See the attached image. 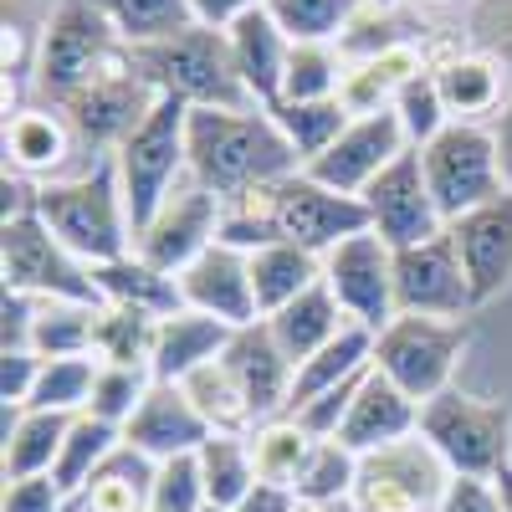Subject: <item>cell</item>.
I'll return each instance as SVG.
<instances>
[{
    "mask_svg": "<svg viewBox=\"0 0 512 512\" xmlns=\"http://www.w3.org/2000/svg\"><path fill=\"white\" fill-rule=\"evenodd\" d=\"M297 169L303 164L267 108H190V180L221 200Z\"/></svg>",
    "mask_w": 512,
    "mask_h": 512,
    "instance_id": "6da1fadb",
    "label": "cell"
},
{
    "mask_svg": "<svg viewBox=\"0 0 512 512\" xmlns=\"http://www.w3.org/2000/svg\"><path fill=\"white\" fill-rule=\"evenodd\" d=\"M31 210L88 267L123 262V256L134 251V221H128V205H123V185H118V164L113 159L93 164L88 175H77V180L36 185V205Z\"/></svg>",
    "mask_w": 512,
    "mask_h": 512,
    "instance_id": "7a4b0ae2",
    "label": "cell"
},
{
    "mask_svg": "<svg viewBox=\"0 0 512 512\" xmlns=\"http://www.w3.org/2000/svg\"><path fill=\"white\" fill-rule=\"evenodd\" d=\"M139 72L154 82L159 98H180L185 108H256L231 57V36L190 26L154 47H128Z\"/></svg>",
    "mask_w": 512,
    "mask_h": 512,
    "instance_id": "3957f363",
    "label": "cell"
},
{
    "mask_svg": "<svg viewBox=\"0 0 512 512\" xmlns=\"http://www.w3.org/2000/svg\"><path fill=\"white\" fill-rule=\"evenodd\" d=\"M118 164V185L134 236L159 216V205L175 195L180 175H190V108L180 98H159L149 118L113 149Z\"/></svg>",
    "mask_w": 512,
    "mask_h": 512,
    "instance_id": "277c9868",
    "label": "cell"
},
{
    "mask_svg": "<svg viewBox=\"0 0 512 512\" xmlns=\"http://www.w3.org/2000/svg\"><path fill=\"white\" fill-rule=\"evenodd\" d=\"M420 436L436 446L451 477H497L512 466V405L446 390L420 405Z\"/></svg>",
    "mask_w": 512,
    "mask_h": 512,
    "instance_id": "5b68a950",
    "label": "cell"
},
{
    "mask_svg": "<svg viewBox=\"0 0 512 512\" xmlns=\"http://www.w3.org/2000/svg\"><path fill=\"white\" fill-rule=\"evenodd\" d=\"M0 272H6V292H26L41 303H93L108 308L93 282V267L72 256L36 210H21L0 226Z\"/></svg>",
    "mask_w": 512,
    "mask_h": 512,
    "instance_id": "8992f818",
    "label": "cell"
},
{
    "mask_svg": "<svg viewBox=\"0 0 512 512\" xmlns=\"http://www.w3.org/2000/svg\"><path fill=\"white\" fill-rule=\"evenodd\" d=\"M472 344V323L466 318H410L400 313L384 333H374V369L400 384V390L425 405L451 390V374Z\"/></svg>",
    "mask_w": 512,
    "mask_h": 512,
    "instance_id": "52a82bcc",
    "label": "cell"
},
{
    "mask_svg": "<svg viewBox=\"0 0 512 512\" xmlns=\"http://www.w3.org/2000/svg\"><path fill=\"white\" fill-rule=\"evenodd\" d=\"M118 52H123V41L93 0H67L52 16V26L41 31V47H36V62H31L41 103L62 108L82 82H93Z\"/></svg>",
    "mask_w": 512,
    "mask_h": 512,
    "instance_id": "ba28073f",
    "label": "cell"
},
{
    "mask_svg": "<svg viewBox=\"0 0 512 512\" xmlns=\"http://www.w3.org/2000/svg\"><path fill=\"white\" fill-rule=\"evenodd\" d=\"M420 164H425V185H431L446 226L507 190L502 164H497V139L482 123H446L441 134L420 149Z\"/></svg>",
    "mask_w": 512,
    "mask_h": 512,
    "instance_id": "9c48e42d",
    "label": "cell"
},
{
    "mask_svg": "<svg viewBox=\"0 0 512 512\" xmlns=\"http://www.w3.org/2000/svg\"><path fill=\"white\" fill-rule=\"evenodd\" d=\"M446 487H451V466L415 431L395 446L359 456V477L349 497L359 512H441Z\"/></svg>",
    "mask_w": 512,
    "mask_h": 512,
    "instance_id": "30bf717a",
    "label": "cell"
},
{
    "mask_svg": "<svg viewBox=\"0 0 512 512\" xmlns=\"http://www.w3.org/2000/svg\"><path fill=\"white\" fill-rule=\"evenodd\" d=\"M159 103L154 82L139 72L134 52H118L93 82H82V88L62 103L67 123L77 128V139H88L98 149H118L134 128L149 118V108Z\"/></svg>",
    "mask_w": 512,
    "mask_h": 512,
    "instance_id": "8fae6325",
    "label": "cell"
},
{
    "mask_svg": "<svg viewBox=\"0 0 512 512\" xmlns=\"http://www.w3.org/2000/svg\"><path fill=\"white\" fill-rule=\"evenodd\" d=\"M323 282L338 297L344 318L369 328V333H384L400 318V308H395V246L374 231L338 241L323 256Z\"/></svg>",
    "mask_w": 512,
    "mask_h": 512,
    "instance_id": "7c38bea8",
    "label": "cell"
},
{
    "mask_svg": "<svg viewBox=\"0 0 512 512\" xmlns=\"http://www.w3.org/2000/svg\"><path fill=\"white\" fill-rule=\"evenodd\" d=\"M216 241H221V195L205 185H190V190L169 195L159 205V216L134 236V256L164 277H180Z\"/></svg>",
    "mask_w": 512,
    "mask_h": 512,
    "instance_id": "4fadbf2b",
    "label": "cell"
},
{
    "mask_svg": "<svg viewBox=\"0 0 512 512\" xmlns=\"http://www.w3.org/2000/svg\"><path fill=\"white\" fill-rule=\"evenodd\" d=\"M395 308L410 318H466L477 308L451 231L395 251Z\"/></svg>",
    "mask_w": 512,
    "mask_h": 512,
    "instance_id": "5bb4252c",
    "label": "cell"
},
{
    "mask_svg": "<svg viewBox=\"0 0 512 512\" xmlns=\"http://www.w3.org/2000/svg\"><path fill=\"white\" fill-rule=\"evenodd\" d=\"M359 200H364V210H369V231L384 236L395 251L420 246V241H431V236L446 231L441 210H436V195H431V185H425L420 149H405Z\"/></svg>",
    "mask_w": 512,
    "mask_h": 512,
    "instance_id": "9a60e30c",
    "label": "cell"
},
{
    "mask_svg": "<svg viewBox=\"0 0 512 512\" xmlns=\"http://www.w3.org/2000/svg\"><path fill=\"white\" fill-rule=\"evenodd\" d=\"M405 149H410V139H405L395 108H384V113L354 118L344 134H338V144H333L323 159L308 164V175H313L318 185L338 190V195H364Z\"/></svg>",
    "mask_w": 512,
    "mask_h": 512,
    "instance_id": "2e32d148",
    "label": "cell"
},
{
    "mask_svg": "<svg viewBox=\"0 0 512 512\" xmlns=\"http://www.w3.org/2000/svg\"><path fill=\"white\" fill-rule=\"evenodd\" d=\"M180 297H185V308H195L205 318H221L226 328L262 323L256 287H251V251H236L226 241H216L180 272Z\"/></svg>",
    "mask_w": 512,
    "mask_h": 512,
    "instance_id": "e0dca14e",
    "label": "cell"
},
{
    "mask_svg": "<svg viewBox=\"0 0 512 512\" xmlns=\"http://www.w3.org/2000/svg\"><path fill=\"white\" fill-rule=\"evenodd\" d=\"M461 256V272L472 282V303H492V297L512 282V190H502L497 200L466 210L461 221L446 226Z\"/></svg>",
    "mask_w": 512,
    "mask_h": 512,
    "instance_id": "ac0fdd59",
    "label": "cell"
},
{
    "mask_svg": "<svg viewBox=\"0 0 512 512\" xmlns=\"http://www.w3.org/2000/svg\"><path fill=\"white\" fill-rule=\"evenodd\" d=\"M210 436H216V431H210V420L185 395V384H164V379H154V390L144 395L134 420L123 425V446H134L154 466L175 461V456H195Z\"/></svg>",
    "mask_w": 512,
    "mask_h": 512,
    "instance_id": "d6986e66",
    "label": "cell"
},
{
    "mask_svg": "<svg viewBox=\"0 0 512 512\" xmlns=\"http://www.w3.org/2000/svg\"><path fill=\"white\" fill-rule=\"evenodd\" d=\"M221 364L231 369V379L241 384L246 405L256 410V425H267V420L287 415L297 369H292L287 354L277 349V338H272L267 318L251 323V328H236L231 344H226V354H221Z\"/></svg>",
    "mask_w": 512,
    "mask_h": 512,
    "instance_id": "ffe728a7",
    "label": "cell"
},
{
    "mask_svg": "<svg viewBox=\"0 0 512 512\" xmlns=\"http://www.w3.org/2000/svg\"><path fill=\"white\" fill-rule=\"evenodd\" d=\"M415 431H420V405L400 390V384L384 379L379 369H369V379L359 384V395H354V405H349L333 441H344L354 456H369V451L395 446Z\"/></svg>",
    "mask_w": 512,
    "mask_h": 512,
    "instance_id": "44dd1931",
    "label": "cell"
},
{
    "mask_svg": "<svg viewBox=\"0 0 512 512\" xmlns=\"http://www.w3.org/2000/svg\"><path fill=\"white\" fill-rule=\"evenodd\" d=\"M226 36H231V57H236V72H241V82H246L251 103H256V108H277V103H282L287 57H292L287 31H282V26L267 16V6H262V11L241 16Z\"/></svg>",
    "mask_w": 512,
    "mask_h": 512,
    "instance_id": "7402d4cb",
    "label": "cell"
},
{
    "mask_svg": "<svg viewBox=\"0 0 512 512\" xmlns=\"http://www.w3.org/2000/svg\"><path fill=\"white\" fill-rule=\"evenodd\" d=\"M231 333H236V328H226L221 318H205V313H195V308H180V313L159 318L154 359H149L154 379H164V384H185L195 369L216 364V359L226 354Z\"/></svg>",
    "mask_w": 512,
    "mask_h": 512,
    "instance_id": "603a6c76",
    "label": "cell"
},
{
    "mask_svg": "<svg viewBox=\"0 0 512 512\" xmlns=\"http://www.w3.org/2000/svg\"><path fill=\"white\" fill-rule=\"evenodd\" d=\"M77 128L62 108H16L6 118V169L16 175H57L72 154Z\"/></svg>",
    "mask_w": 512,
    "mask_h": 512,
    "instance_id": "cb8c5ba5",
    "label": "cell"
},
{
    "mask_svg": "<svg viewBox=\"0 0 512 512\" xmlns=\"http://www.w3.org/2000/svg\"><path fill=\"white\" fill-rule=\"evenodd\" d=\"M436 88H441V103L451 113V123H477V113H492L502 108V88H507V72L487 57V52H472V47H451L436 67Z\"/></svg>",
    "mask_w": 512,
    "mask_h": 512,
    "instance_id": "d4e9b609",
    "label": "cell"
},
{
    "mask_svg": "<svg viewBox=\"0 0 512 512\" xmlns=\"http://www.w3.org/2000/svg\"><path fill=\"white\" fill-rule=\"evenodd\" d=\"M267 328L277 338V349L287 354V364L303 369L323 344H333V338L349 328V318H344V308H338V297L328 292V282H318V287H308L303 297H297V303H287L282 313H272Z\"/></svg>",
    "mask_w": 512,
    "mask_h": 512,
    "instance_id": "484cf974",
    "label": "cell"
},
{
    "mask_svg": "<svg viewBox=\"0 0 512 512\" xmlns=\"http://www.w3.org/2000/svg\"><path fill=\"white\" fill-rule=\"evenodd\" d=\"M323 282V256L308 246H292V241H272L262 251H251V287H256V308L262 318L282 313L287 303H297L308 287Z\"/></svg>",
    "mask_w": 512,
    "mask_h": 512,
    "instance_id": "4316f807",
    "label": "cell"
},
{
    "mask_svg": "<svg viewBox=\"0 0 512 512\" xmlns=\"http://www.w3.org/2000/svg\"><path fill=\"white\" fill-rule=\"evenodd\" d=\"M67 425H72V415H62V410L6 405V482L47 477L57 466V456H62Z\"/></svg>",
    "mask_w": 512,
    "mask_h": 512,
    "instance_id": "83f0119b",
    "label": "cell"
},
{
    "mask_svg": "<svg viewBox=\"0 0 512 512\" xmlns=\"http://www.w3.org/2000/svg\"><path fill=\"white\" fill-rule=\"evenodd\" d=\"M369 369H374V333L359 328V323H349L344 333L333 338V344H323L303 369H297L287 415H292V410H303L308 400H318L323 390H338V384H349V379L369 374Z\"/></svg>",
    "mask_w": 512,
    "mask_h": 512,
    "instance_id": "f1b7e54d",
    "label": "cell"
},
{
    "mask_svg": "<svg viewBox=\"0 0 512 512\" xmlns=\"http://www.w3.org/2000/svg\"><path fill=\"white\" fill-rule=\"evenodd\" d=\"M93 282H98V292H103V303H108V308H144V313H154V318H169V313H180V308H185L180 277L154 272L149 262H139L134 251H128L123 262H103V267H93Z\"/></svg>",
    "mask_w": 512,
    "mask_h": 512,
    "instance_id": "f546056e",
    "label": "cell"
},
{
    "mask_svg": "<svg viewBox=\"0 0 512 512\" xmlns=\"http://www.w3.org/2000/svg\"><path fill=\"white\" fill-rule=\"evenodd\" d=\"M123 446V431L118 425H108V420H98V415H72V425H67V441H62V456H57V466H52V477H57V487L67 492V497H82L88 492V482L108 466V456Z\"/></svg>",
    "mask_w": 512,
    "mask_h": 512,
    "instance_id": "4dcf8cb0",
    "label": "cell"
},
{
    "mask_svg": "<svg viewBox=\"0 0 512 512\" xmlns=\"http://www.w3.org/2000/svg\"><path fill=\"white\" fill-rule=\"evenodd\" d=\"M154 472L159 466L149 456H139L134 446H118L108 466L88 482V492H82V512H149Z\"/></svg>",
    "mask_w": 512,
    "mask_h": 512,
    "instance_id": "1f68e13d",
    "label": "cell"
},
{
    "mask_svg": "<svg viewBox=\"0 0 512 512\" xmlns=\"http://www.w3.org/2000/svg\"><path fill=\"white\" fill-rule=\"evenodd\" d=\"M272 118H277V128H282V139L292 144V154H297V164H313V159H323L333 144H338V134L354 123V113L338 103V98H318V103H277V108H267Z\"/></svg>",
    "mask_w": 512,
    "mask_h": 512,
    "instance_id": "d6a6232c",
    "label": "cell"
},
{
    "mask_svg": "<svg viewBox=\"0 0 512 512\" xmlns=\"http://www.w3.org/2000/svg\"><path fill=\"white\" fill-rule=\"evenodd\" d=\"M93 6L108 16L123 47H154L195 26L190 0H93Z\"/></svg>",
    "mask_w": 512,
    "mask_h": 512,
    "instance_id": "836d02e7",
    "label": "cell"
},
{
    "mask_svg": "<svg viewBox=\"0 0 512 512\" xmlns=\"http://www.w3.org/2000/svg\"><path fill=\"white\" fill-rule=\"evenodd\" d=\"M98 313L93 303H41L31 323V354L41 359H82L98 354Z\"/></svg>",
    "mask_w": 512,
    "mask_h": 512,
    "instance_id": "e575fe53",
    "label": "cell"
},
{
    "mask_svg": "<svg viewBox=\"0 0 512 512\" xmlns=\"http://www.w3.org/2000/svg\"><path fill=\"white\" fill-rule=\"evenodd\" d=\"M246 441H251L256 477L277 482V487H297V477H303V466H308V456H313V446H318V436H308L292 415H277V420H267V425H256Z\"/></svg>",
    "mask_w": 512,
    "mask_h": 512,
    "instance_id": "d590c367",
    "label": "cell"
},
{
    "mask_svg": "<svg viewBox=\"0 0 512 512\" xmlns=\"http://www.w3.org/2000/svg\"><path fill=\"white\" fill-rule=\"evenodd\" d=\"M195 456H200L205 497L216 502V507H241L246 492L262 482V477H256V461H251V441H246V436H226V431H216Z\"/></svg>",
    "mask_w": 512,
    "mask_h": 512,
    "instance_id": "8d00e7d4",
    "label": "cell"
},
{
    "mask_svg": "<svg viewBox=\"0 0 512 512\" xmlns=\"http://www.w3.org/2000/svg\"><path fill=\"white\" fill-rule=\"evenodd\" d=\"M185 395L195 400V410L210 420V431H226V436H251L256 431V410L246 405L241 395V384L231 379V369L216 359V364H205L185 379Z\"/></svg>",
    "mask_w": 512,
    "mask_h": 512,
    "instance_id": "74e56055",
    "label": "cell"
},
{
    "mask_svg": "<svg viewBox=\"0 0 512 512\" xmlns=\"http://www.w3.org/2000/svg\"><path fill=\"white\" fill-rule=\"evenodd\" d=\"M103 359L98 354H82V359H41V379L31 390L26 410H62V415H82L93 400V384H98Z\"/></svg>",
    "mask_w": 512,
    "mask_h": 512,
    "instance_id": "f35d334b",
    "label": "cell"
},
{
    "mask_svg": "<svg viewBox=\"0 0 512 512\" xmlns=\"http://www.w3.org/2000/svg\"><path fill=\"white\" fill-rule=\"evenodd\" d=\"M338 82H344V57H338L333 41H292L287 77H282V103L338 98Z\"/></svg>",
    "mask_w": 512,
    "mask_h": 512,
    "instance_id": "ab89813d",
    "label": "cell"
},
{
    "mask_svg": "<svg viewBox=\"0 0 512 512\" xmlns=\"http://www.w3.org/2000/svg\"><path fill=\"white\" fill-rule=\"evenodd\" d=\"M359 6L369 0H267V16L287 31V41H338Z\"/></svg>",
    "mask_w": 512,
    "mask_h": 512,
    "instance_id": "60d3db41",
    "label": "cell"
},
{
    "mask_svg": "<svg viewBox=\"0 0 512 512\" xmlns=\"http://www.w3.org/2000/svg\"><path fill=\"white\" fill-rule=\"evenodd\" d=\"M354 477H359V456L344 441H318L292 492H297L303 507H328V502L354 492Z\"/></svg>",
    "mask_w": 512,
    "mask_h": 512,
    "instance_id": "b9f144b4",
    "label": "cell"
},
{
    "mask_svg": "<svg viewBox=\"0 0 512 512\" xmlns=\"http://www.w3.org/2000/svg\"><path fill=\"white\" fill-rule=\"evenodd\" d=\"M159 318L144 308H103L98 313V359L103 364H144L154 359Z\"/></svg>",
    "mask_w": 512,
    "mask_h": 512,
    "instance_id": "7bdbcfd3",
    "label": "cell"
},
{
    "mask_svg": "<svg viewBox=\"0 0 512 512\" xmlns=\"http://www.w3.org/2000/svg\"><path fill=\"white\" fill-rule=\"evenodd\" d=\"M149 390H154V369H144V364H103L98 384H93V400H88V415H98V420H108V425L123 431Z\"/></svg>",
    "mask_w": 512,
    "mask_h": 512,
    "instance_id": "ee69618b",
    "label": "cell"
},
{
    "mask_svg": "<svg viewBox=\"0 0 512 512\" xmlns=\"http://www.w3.org/2000/svg\"><path fill=\"white\" fill-rule=\"evenodd\" d=\"M405 41H410V26H405L395 11L359 6V16L344 26V36H338L333 47H338V57H344L349 67H359V62H374V57H384V52L405 47Z\"/></svg>",
    "mask_w": 512,
    "mask_h": 512,
    "instance_id": "f6af8a7d",
    "label": "cell"
},
{
    "mask_svg": "<svg viewBox=\"0 0 512 512\" xmlns=\"http://www.w3.org/2000/svg\"><path fill=\"white\" fill-rule=\"evenodd\" d=\"M395 118H400V128H405L410 149H425V144H431L441 128L451 123V113H446V103H441V88H436V72L410 77L405 88L395 93Z\"/></svg>",
    "mask_w": 512,
    "mask_h": 512,
    "instance_id": "bcb514c9",
    "label": "cell"
},
{
    "mask_svg": "<svg viewBox=\"0 0 512 512\" xmlns=\"http://www.w3.org/2000/svg\"><path fill=\"white\" fill-rule=\"evenodd\" d=\"M205 497V477H200V456H175L159 461L154 472V492H149V512H200Z\"/></svg>",
    "mask_w": 512,
    "mask_h": 512,
    "instance_id": "7dc6e473",
    "label": "cell"
},
{
    "mask_svg": "<svg viewBox=\"0 0 512 512\" xmlns=\"http://www.w3.org/2000/svg\"><path fill=\"white\" fill-rule=\"evenodd\" d=\"M466 36H472V52H487L512 82V0H472Z\"/></svg>",
    "mask_w": 512,
    "mask_h": 512,
    "instance_id": "c3c4849f",
    "label": "cell"
},
{
    "mask_svg": "<svg viewBox=\"0 0 512 512\" xmlns=\"http://www.w3.org/2000/svg\"><path fill=\"white\" fill-rule=\"evenodd\" d=\"M41 379V354L31 349H6L0 354V405H31V390Z\"/></svg>",
    "mask_w": 512,
    "mask_h": 512,
    "instance_id": "681fc988",
    "label": "cell"
},
{
    "mask_svg": "<svg viewBox=\"0 0 512 512\" xmlns=\"http://www.w3.org/2000/svg\"><path fill=\"white\" fill-rule=\"evenodd\" d=\"M67 492L57 487V477H21V482H6V502L0 512H62Z\"/></svg>",
    "mask_w": 512,
    "mask_h": 512,
    "instance_id": "f907efd6",
    "label": "cell"
},
{
    "mask_svg": "<svg viewBox=\"0 0 512 512\" xmlns=\"http://www.w3.org/2000/svg\"><path fill=\"white\" fill-rule=\"evenodd\" d=\"M441 512H502L497 482H487V477H451V487L441 497Z\"/></svg>",
    "mask_w": 512,
    "mask_h": 512,
    "instance_id": "816d5d0a",
    "label": "cell"
},
{
    "mask_svg": "<svg viewBox=\"0 0 512 512\" xmlns=\"http://www.w3.org/2000/svg\"><path fill=\"white\" fill-rule=\"evenodd\" d=\"M36 308L41 297H26V292H6V308H0V354L6 349H31V323H36Z\"/></svg>",
    "mask_w": 512,
    "mask_h": 512,
    "instance_id": "f5cc1de1",
    "label": "cell"
},
{
    "mask_svg": "<svg viewBox=\"0 0 512 512\" xmlns=\"http://www.w3.org/2000/svg\"><path fill=\"white\" fill-rule=\"evenodd\" d=\"M262 6H267V0H190L195 26H210V31H231L241 16L262 11Z\"/></svg>",
    "mask_w": 512,
    "mask_h": 512,
    "instance_id": "db71d44e",
    "label": "cell"
},
{
    "mask_svg": "<svg viewBox=\"0 0 512 512\" xmlns=\"http://www.w3.org/2000/svg\"><path fill=\"white\" fill-rule=\"evenodd\" d=\"M236 512H303V502H297V492H292V487H277V482H256Z\"/></svg>",
    "mask_w": 512,
    "mask_h": 512,
    "instance_id": "11a10c76",
    "label": "cell"
},
{
    "mask_svg": "<svg viewBox=\"0 0 512 512\" xmlns=\"http://www.w3.org/2000/svg\"><path fill=\"white\" fill-rule=\"evenodd\" d=\"M492 139H497V164H502V180L512 190V103H502V113L492 118Z\"/></svg>",
    "mask_w": 512,
    "mask_h": 512,
    "instance_id": "9f6ffc18",
    "label": "cell"
},
{
    "mask_svg": "<svg viewBox=\"0 0 512 512\" xmlns=\"http://www.w3.org/2000/svg\"><path fill=\"white\" fill-rule=\"evenodd\" d=\"M492 482H497V497H502V512H512V466H502V472H497Z\"/></svg>",
    "mask_w": 512,
    "mask_h": 512,
    "instance_id": "6f0895ef",
    "label": "cell"
},
{
    "mask_svg": "<svg viewBox=\"0 0 512 512\" xmlns=\"http://www.w3.org/2000/svg\"><path fill=\"white\" fill-rule=\"evenodd\" d=\"M318 512H359V507H354V497H338V502H328V507H318Z\"/></svg>",
    "mask_w": 512,
    "mask_h": 512,
    "instance_id": "680465c9",
    "label": "cell"
},
{
    "mask_svg": "<svg viewBox=\"0 0 512 512\" xmlns=\"http://www.w3.org/2000/svg\"><path fill=\"white\" fill-rule=\"evenodd\" d=\"M369 6H384V11H395V6H400V0H369Z\"/></svg>",
    "mask_w": 512,
    "mask_h": 512,
    "instance_id": "91938a15",
    "label": "cell"
},
{
    "mask_svg": "<svg viewBox=\"0 0 512 512\" xmlns=\"http://www.w3.org/2000/svg\"><path fill=\"white\" fill-rule=\"evenodd\" d=\"M200 512H236V507H216V502H205Z\"/></svg>",
    "mask_w": 512,
    "mask_h": 512,
    "instance_id": "94428289",
    "label": "cell"
},
{
    "mask_svg": "<svg viewBox=\"0 0 512 512\" xmlns=\"http://www.w3.org/2000/svg\"><path fill=\"white\" fill-rule=\"evenodd\" d=\"M425 6H451V0H425Z\"/></svg>",
    "mask_w": 512,
    "mask_h": 512,
    "instance_id": "6125c7cd",
    "label": "cell"
},
{
    "mask_svg": "<svg viewBox=\"0 0 512 512\" xmlns=\"http://www.w3.org/2000/svg\"><path fill=\"white\" fill-rule=\"evenodd\" d=\"M303 512H318V507H303Z\"/></svg>",
    "mask_w": 512,
    "mask_h": 512,
    "instance_id": "be15d7a7",
    "label": "cell"
}]
</instances>
